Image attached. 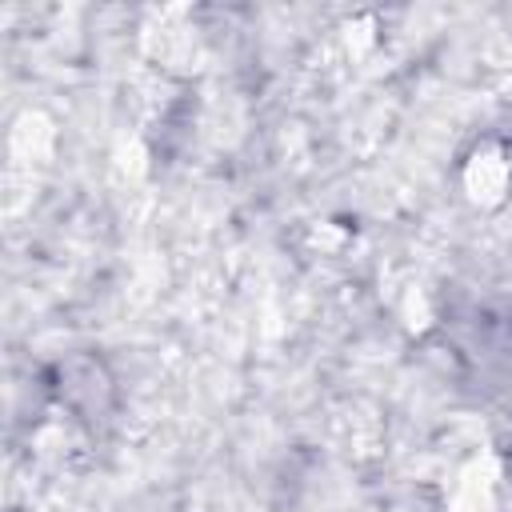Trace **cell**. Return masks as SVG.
Wrapping results in <instances>:
<instances>
[{"label": "cell", "mask_w": 512, "mask_h": 512, "mask_svg": "<svg viewBox=\"0 0 512 512\" xmlns=\"http://www.w3.org/2000/svg\"><path fill=\"white\" fill-rule=\"evenodd\" d=\"M508 188H512V160L504 156V148L480 144L468 156V164H464V192H468V200L480 204V208H496V204H504Z\"/></svg>", "instance_id": "6da1fadb"}, {"label": "cell", "mask_w": 512, "mask_h": 512, "mask_svg": "<svg viewBox=\"0 0 512 512\" xmlns=\"http://www.w3.org/2000/svg\"><path fill=\"white\" fill-rule=\"evenodd\" d=\"M496 492H500L496 460L492 456H476L456 472L452 492H448V512H496L500 508Z\"/></svg>", "instance_id": "7a4b0ae2"}]
</instances>
